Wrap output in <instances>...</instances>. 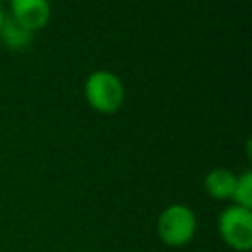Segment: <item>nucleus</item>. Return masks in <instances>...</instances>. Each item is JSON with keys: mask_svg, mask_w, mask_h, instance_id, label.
<instances>
[{"mask_svg": "<svg viewBox=\"0 0 252 252\" xmlns=\"http://www.w3.org/2000/svg\"><path fill=\"white\" fill-rule=\"evenodd\" d=\"M83 93L87 104L100 114L118 112L126 100V87L122 79L108 69H96L89 73Z\"/></svg>", "mask_w": 252, "mask_h": 252, "instance_id": "f257e3e1", "label": "nucleus"}, {"mask_svg": "<svg viewBox=\"0 0 252 252\" xmlns=\"http://www.w3.org/2000/svg\"><path fill=\"white\" fill-rule=\"evenodd\" d=\"M156 232L159 240L169 248H181L189 244L197 232V217L189 205L171 203L156 220Z\"/></svg>", "mask_w": 252, "mask_h": 252, "instance_id": "f03ea898", "label": "nucleus"}, {"mask_svg": "<svg viewBox=\"0 0 252 252\" xmlns=\"http://www.w3.org/2000/svg\"><path fill=\"white\" fill-rule=\"evenodd\" d=\"M217 228L222 242L230 250H236V252L252 250V209L228 205L219 215Z\"/></svg>", "mask_w": 252, "mask_h": 252, "instance_id": "7ed1b4c3", "label": "nucleus"}, {"mask_svg": "<svg viewBox=\"0 0 252 252\" xmlns=\"http://www.w3.org/2000/svg\"><path fill=\"white\" fill-rule=\"evenodd\" d=\"M8 16L32 33H35L49 24L51 8L47 0H10Z\"/></svg>", "mask_w": 252, "mask_h": 252, "instance_id": "20e7f679", "label": "nucleus"}, {"mask_svg": "<svg viewBox=\"0 0 252 252\" xmlns=\"http://www.w3.org/2000/svg\"><path fill=\"white\" fill-rule=\"evenodd\" d=\"M203 185L213 201H230L236 185V173L228 167H213L207 171Z\"/></svg>", "mask_w": 252, "mask_h": 252, "instance_id": "39448f33", "label": "nucleus"}, {"mask_svg": "<svg viewBox=\"0 0 252 252\" xmlns=\"http://www.w3.org/2000/svg\"><path fill=\"white\" fill-rule=\"evenodd\" d=\"M0 37H2V41H4L8 47H12V49H24V47H28V45L32 43L33 33H32L30 30H26L24 26H20L16 20H12V18L6 14L4 24H2V28H0Z\"/></svg>", "mask_w": 252, "mask_h": 252, "instance_id": "423d86ee", "label": "nucleus"}, {"mask_svg": "<svg viewBox=\"0 0 252 252\" xmlns=\"http://www.w3.org/2000/svg\"><path fill=\"white\" fill-rule=\"evenodd\" d=\"M230 201H232V205L252 209V171L250 169L236 175V185H234Z\"/></svg>", "mask_w": 252, "mask_h": 252, "instance_id": "0eeeda50", "label": "nucleus"}, {"mask_svg": "<svg viewBox=\"0 0 252 252\" xmlns=\"http://www.w3.org/2000/svg\"><path fill=\"white\" fill-rule=\"evenodd\" d=\"M4 18H6V12H4L2 6H0V28H2V24H4Z\"/></svg>", "mask_w": 252, "mask_h": 252, "instance_id": "6e6552de", "label": "nucleus"}, {"mask_svg": "<svg viewBox=\"0 0 252 252\" xmlns=\"http://www.w3.org/2000/svg\"><path fill=\"white\" fill-rule=\"evenodd\" d=\"M75 252H89V250H75Z\"/></svg>", "mask_w": 252, "mask_h": 252, "instance_id": "1a4fd4ad", "label": "nucleus"}]
</instances>
